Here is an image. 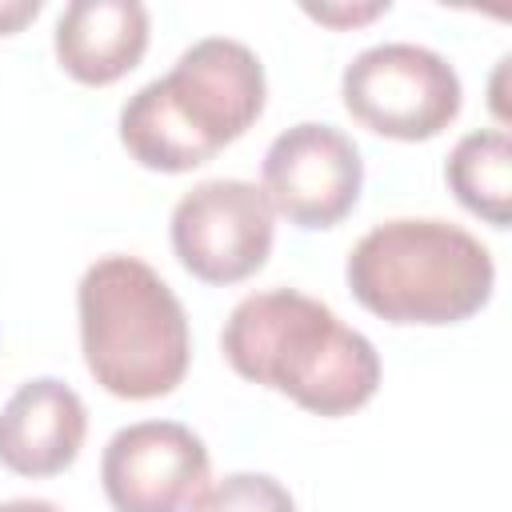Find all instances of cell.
<instances>
[{
  "instance_id": "6",
  "label": "cell",
  "mask_w": 512,
  "mask_h": 512,
  "mask_svg": "<svg viewBox=\"0 0 512 512\" xmlns=\"http://www.w3.org/2000/svg\"><path fill=\"white\" fill-rule=\"evenodd\" d=\"M272 240L276 212L248 180H200L172 208V252L204 284L248 280L264 268Z\"/></svg>"
},
{
  "instance_id": "11",
  "label": "cell",
  "mask_w": 512,
  "mask_h": 512,
  "mask_svg": "<svg viewBox=\"0 0 512 512\" xmlns=\"http://www.w3.org/2000/svg\"><path fill=\"white\" fill-rule=\"evenodd\" d=\"M448 188L452 196L492 228H508L512 220V140L504 128L468 132L448 156Z\"/></svg>"
},
{
  "instance_id": "8",
  "label": "cell",
  "mask_w": 512,
  "mask_h": 512,
  "mask_svg": "<svg viewBox=\"0 0 512 512\" xmlns=\"http://www.w3.org/2000/svg\"><path fill=\"white\" fill-rule=\"evenodd\" d=\"M100 480L116 512H192L212 480V460L192 428L140 420L108 440Z\"/></svg>"
},
{
  "instance_id": "7",
  "label": "cell",
  "mask_w": 512,
  "mask_h": 512,
  "mask_svg": "<svg viewBox=\"0 0 512 512\" xmlns=\"http://www.w3.org/2000/svg\"><path fill=\"white\" fill-rule=\"evenodd\" d=\"M360 184V148L332 124H292L264 152L260 192L296 228H336L356 208Z\"/></svg>"
},
{
  "instance_id": "2",
  "label": "cell",
  "mask_w": 512,
  "mask_h": 512,
  "mask_svg": "<svg viewBox=\"0 0 512 512\" xmlns=\"http://www.w3.org/2000/svg\"><path fill=\"white\" fill-rule=\"evenodd\" d=\"M264 112V64L228 36L184 48L168 76L120 108V144L140 168L192 172L240 140Z\"/></svg>"
},
{
  "instance_id": "9",
  "label": "cell",
  "mask_w": 512,
  "mask_h": 512,
  "mask_svg": "<svg viewBox=\"0 0 512 512\" xmlns=\"http://www.w3.org/2000/svg\"><path fill=\"white\" fill-rule=\"evenodd\" d=\"M88 436L84 400L56 376L24 380L0 408V464L16 476L64 472Z\"/></svg>"
},
{
  "instance_id": "15",
  "label": "cell",
  "mask_w": 512,
  "mask_h": 512,
  "mask_svg": "<svg viewBox=\"0 0 512 512\" xmlns=\"http://www.w3.org/2000/svg\"><path fill=\"white\" fill-rule=\"evenodd\" d=\"M0 512H60L52 500H32V496H20V500H4Z\"/></svg>"
},
{
  "instance_id": "12",
  "label": "cell",
  "mask_w": 512,
  "mask_h": 512,
  "mask_svg": "<svg viewBox=\"0 0 512 512\" xmlns=\"http://www.w3.org/2000/svg\"><path fill=\"white\" fill-rule=\"evenodd\" d=\"M192 512H296V500L268 472H232L208 484Z\"/></svg>"
},
{
  "instance_id": "1",
  "label": "cell",
  "mask_w": 512,
  "mask_h": 512,
  "mask_svg": "<svg viewBox=\"0 0 512 512\" xmlns=\"http://www.w3.org/2000/svg\"><path fill=\"white\" fill-rule=\"evenodd\" d=\"M220 348L236 376L288 396L312 416H348L380 388L372 340L296 288L244 296L220 332Z\"/></svg>"
},
{
  "instance_id": "13",
  "label": "cell",
  "mask_w": 512,
  "mask_h": 512,
  "mask_svg": "<svg viewBox=\"0 0 512 512\" xmlns=\"http://www.w3.org/2000/svg\"><path fill=\"white\" fill-rule=\"evenodd\" d=\"M304 12L312 16V20H320V24H332V28H344V24H360V20H372V16H380V12H388V0L384 4H364V8H308L304 4Z\"/></svg>"
},
{
  "instance_id": "10",
  "label": "cell",
  "mask_w": 512,
  "mask_h": 512,
  "mask_svg": "<svg viewBox=\"0 0 512 512\" xmlns=\"http://www.w3.org/2000/svg\"><path fill=\"white\" fill-rule=\"evenodd\" d=\"M52 48L76 84H116L148 52V8L140 0H72L56 20Z\"/></svg>"
},
{
  "instance_id": "5",
  "label": "cell",
  "mask_w": 512,
  "mask_h": 512,
  "mask_svg": "<svg viewBox=\"0 0 512 512\" xmlns=\"http://www.w3.org/2000/svg\"><path fill=\"white\" fill-rule=\"evenodd\" d=\"M344 108L356 124L388 140H432L460 112L456 68L424 44H372L340 76Z\"/></svg>"
},
{
  "instance_id": "14",
  "label": "cell",
  "mask_w": 512,
  "mask_h": 512,
  "mask_svg": "<svg viewBox=\"0 0 512 512\" xmlns=\"http://www.w3.org/2000/svg\"><path fill=\"white\" fill-rule=\"evenodd\" d=\"M40 0H0V36H12L20 32L28 20L40 16Z\"/></svg>"
},
{
  "instance_id": "4",
  "label": "cell",
  "mask_w": 512,
  "mask_h": 512,
  "mask_svg": "<svg viewBox=\"0 0 512 512\" xmlns=\"http://www.w3.org/2000/svg\"><path fill=\"white\" fill-rule=\"evenodd\" d=\"M80 352L92 380L120 400H160L188 372L192 340L176 292L136 256H100L76 288Z\"/></svg>"
},
{
  "instance_id": "3",
  "label": "cell",
  "mask_w": 512,
  "mask_h": 512,
  "mask_svg": "<svg viewBox=\"0 0 512 512\" xmlns=\"http://www.w3.org/2000/svg\"><path fill=\"white\" fill-rule=\"evenodd\" d=\"M348 288L388 324H460L476 316L492 288V252L460 224L436 216H400L368 228L344 264Z\"/></svg>"
}]
</instances>
